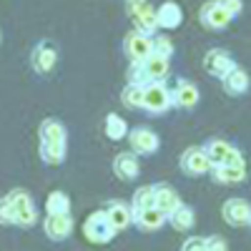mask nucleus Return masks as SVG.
I'll return each mask as SVG.
<instances>
[{
	"instance_id": "f257e3e1",
	"label": "nucleus",
	"mask_w": 251,
	"mask_h": 251,
	"mask_svg": "<svg viewBox=\"0 0 251 251\" xmlns=\"http://www.w3.org/2000/svg\"><path fill=\"white\" fill-rule=\"evenodd\" d=\"M126 75H128V83H136V86L163 83V78L169 75V60H163L158 55H149L138 63H131V68Z\"/></svg>"
},
{
	"instance_id": "f03ea898",
	"label": "nucleus",
	"mask_w": 251,
	"mask_h": 251,
	"mask_svg": "<svg viewBox=\"0 0 251 251\" xmlns=\"http://www.w3.org/2000/svg\"><path fill=\"white\" fill-rule=\"evenodd\" d=\"M10 199V206H13V224L15 226H33L38 221V208L33 203V196L28 191H23V188H15V191L8 194Z\"/></svg>"
},
{
	"instance_id": "7ed1b4c3",
	"label": "nucleus",
	"mask_w": 251,
	"mask_h": 251,
	"mask_svg": "<svg viewBox=\"0 0 251 251\" xmlns=\"http://www.w3.org/2000/svg\"><path fill=\"white\" fill-rule=\"evenodd\" d=\"M126 13H128L131 20L136 23V33H141L146 38H153L158 25H156V8L151 3H141V0L126 3Z\"/></svg>"
},
{
	"instance_id": "20e7f679",
	"label": "nucleus",
	"mask_w": 251,
	"mask_h": 251,
	"mask_svg": "<svg viewBox=\"0 0 251 251\" xmlns=\"http://www.w3.org/2000/svg\"><path fill=\"white\" fill-rule=\"evenodd\" d=\"M83 236L91 244H108L116 236V228L111 226L106 211H93L86 221H83Z\"/></svg>"
},
{
	"instance_id": "39448f33",
	"label": "nucleus",
	"mask_w": 251,
	"mask_h": 251,
	"mask_svg": "<svg viewBox=\"0 0 251 251\" xmlns=\"http://www.w3.org/2000/svg\"><path fill=\"white\" fill-rule=\"evenodd\" d=\"M171 108V91L163 83H149L143 86V111L151 116H161Z\"/></svg>"
},
{
	"instance_id": "423d86ee",
	"label": "nucleus",
	"mask_w": 251,
	"mask_h": 251,
	"mask_svg": "<svg viewBox=\"0 0 251 251\" xmlns=\"http://www.w3.org/2000/svg\"><path fill=\"white\" fill-rule=\"evenodd\" d=\"M55 63H58L55 46L50 43V40H38V43L33 46V50H30V66H33V71L40 73V75H48L55 68Z\"/></svg>"
},
{
	"instance_id": "0eeeda50",
	"label": "nucleus",
	"mask_w": 251,
	"mask_h": 251,
	"mask_svg": "<svg viewBox=\"0 0 251 251\" xmlns=\"http://www.w3.org/2000/svg\"><path fill=\"white\" fill-rule=\"evenodd\" d=\"M128 143H131V153L133 156H151L158 151V136L151 131V128H146V126H136V128L128 131Z\"/></svg>"
},
{
	"instance_id": "6e6552de",
	"label": "nucleus",
	"mask_w": 251,
	"mask_h": 251,
	"mask_svg": "<svg viewBox=\"0 0 251 251\" xmlns=\"http://www.w3.org/2000/svg\"><path fill=\"white\" fill-rule=\"evenodd\" d=\"M178 166L186 176H206L211 171V163H208L206 153L201 146H191V149H186L178 158Z\"/></svg>"
},
{
	"instance_id": "1a4fd4ad",
	"label": "nucleus",
	"mask_w": 251,
	"mask_h": 251,
	"mask_svg": "<svg viewBox=\"0 0 251 251\" xmlns=\"http://www.w3.org/2000/svg\"><path fill=\"white\" fill-rule=\"evenodd\" d=\"M199 88H196V83L191 80H186V78H178L176 80V86L171 91V106L181 108V111H191L196 103H199Z\"/></svg>"
},
{
	"instance_id": "9d476101",
	"label": "nucleus",
	"mask_w": 251,
	"mask_h": 251,
	"mask_svg": "<svg viewBox=\"0 0 251 251\" xmlns=\"http://www.w3.org/2000/svg\"><path fill=\"white\" fill-rule=\"evenodd\" d=\"M221 216L228 226H249L251 224V208L246 199H228L221 206Z\"/></svg>"
},
{
	"instance_id": "9b49d317",
	"label": "nucleus",
	"mask_w": 251,
	"mask_h": 251,
	"mask_svg": "<svg viewBox=\"0 0 251 251\" xmlns=\"http://www.w3.org/2000/svg\"><path fill=\"white\" fill-rule=\"evenodd\" d=\"M234 66H236V60L231 58V53L224 50V48H211V50L203 55V68H206V73H211V75H216V78H224Z\"/></svg>"
},
{
	"instance_id": "f8f14e48",
	"label": "nucleus",
	"mask_w": 251,
	"mask_h": 251,
	"mask_svg": "<svg viewBox=\"0 0 251 251\" xmlns=\"http://www.w3.org/2000/svg\"><path fill=\"white\" fill-rule=\"evenodd\" d=\"M178 206H181V196L176 194V188H171L169 183H153V208H158L169 219Z\"/></svg>"
},
{
	"instance_id": "ddd939ff",
	"label": "nucleus",
	"mask_w": 251,
	"mask_h": 251,
	"mask_svg": "<svg viewBox=\"0 0 251 251\" xmlns=\"http://www.w3.org/2000/svg\"><path fill=\"white\" fill-rule=\"evenodd\" d=\"M123 53L131 58V63H138L143 58H149L151 55V38H146V35H141L136 30L126 33V38H123Z\"/></svg>"
},
{
	"instance_id": "4468645a",
	"label": "nucleus",
	"mask_w": 251,
	"mask_h": 251,
	"mask_svg": "<svg viewBox=\"0 0 251 251\" xmlns=\"http://www.w3.org/2000/svg\"><path fill=\"white\" fill-rule=\"evenodd\" d=\"M199 18H201L203 28H211V30H221L231 23L228 13L224 10V3H203L199 10Z\"/></svg>"
},
{
	"instance_id": "2eb2a0df",
	"label": "nucleus",
	"mask_w": 251,
	"mask_h": 251,
	"mask_svg": "<svg viewBox=\"0 0 251 251\" xmlns=\"http://www.w3.org/2000/svg\"><path fill=\"white\" fill-rule=\"evenodd\" d=\"M43 231L50 241H66L73 234V216L63 214V216H48L43 221Z\"/></svg>"
},
{
	"instance_id": "dca6fc26",
	"label": "nucleus",
	"mask_w": 251,
	"mask_h": 251,
	"mask_svg": "<svg viewBox=\"0 0 251 251\" xmlns=\"http://www.w3.org/2000/svg\"><path fill=\"white\" fill-rule=\"evenodd\" d=\"M138 231H158V228L166 226V216L158 211V208H143V211H133V221H131Z\"/></svg>"
},
{
	"instance_id": "f3484780",
	"label": "nucleus",
	"mask_w": 251,
	"mask_h": 251,
	"mask_svg": "<svg viewBox=\"0 0 251 251\" xmlns=\"http://www.w3.org/2000/svg\"><path fill=\"white\" fill-rule=\"evenodd\" d=\"M38 136H40V143H60L66 146V138H68V131L58 118H43L38 126Z\"/></svg>"
},
{
	"instance_id": "a211bd4d",
	"label": "nucleus",
	"mask_w": 251,
	"mask_h": 251,
	"mask_svg": "<svg viewBox=\"0 0 251 251\" xmlns=\"http://www.w3.org/2000/svg\"><path fill=\"white\" fill-rule=\"evenodd\" d=\"M183 20V10L178 3H163L156 8V25L163 30H176Z\"/></svg>"
},
{
	"instance_id": "6ab92c4d",
	"label": "nucleus",
	"mask_w": 251,
	"mask_h": 251,
	"mask_svg": "<svg viewBox=\"0 0 251 251\" xmlns=\"http://www.w3.org/2000/svg\"><path fill=\"white\" fill-rule=\"evenodd\" d=\"M113 174H116L121 181H133V178L141 174L138 156H133L131 151L118 153V156H116V161H113Z\"/></svg>"
},
{
	"instance_id": "aec40b11",
	"label": "nucleus",
	"mask_w": 251,
	"mask_h": 251,
	"mask_svg": "<svg viewBox=\"0 0 251 251\" xmlns=\"http://www.w3.org/2000/svg\"><path fill=\"white\" fill-rule=\"evenodd\" d=\"M201 149H203V153H206L208 163H211V169H214V166L226 163V158L236 151L231 143H226V141H221V138H211V141H206V143L201 146Z\"/></svg>"
},
{
	"instance_id": "412c9836",
	"label": "nucleus",
	"mask_w": 251,
	"mask_h": 251,
	"mask_svg": "<svg viewBox=\"0 0 251 251\" xmlns=\"http://www.w3.org/2000/svg\"><path fill=\"white\" fill-rule=\"evenodd\" d=\"M221 86H224V91L228 96H244L249 91V75H246V71L241 66H234L221 78Z\"/></svg>"
},
{
	"instance_id": "4be33fe9",
	"label": "nucleus",
	"mask_w": 251,
	"mask_h": 251,
	"mask_svg": "<svg viewBox=\"0 0 251 251\" xmlns=\"http://www.w3.org/2000/svg\"><path fill=\"white\" fill-rule=\"evenodd\" d=\"M106 216H108L111 226L116 228V234H118V231H123V228L133 221V211H131V206H126L123 201H111V203H108V208H106Z\"/></svg>"
},
{
	"instance_id": "5701e85b",
	"label": "nucleus",
	"mask_w": 251,
	"mask_h": 251,
	"mask_svg": "<svg viewBox=\"0 0 251 251\" xmlns=\"http://www.w3.org/2000/svg\"><path fill=\"white\" fill-rule=\"evenodd\" d=\"M211 176L216 183H241L246 176V166H214Z\"/></svg>"
},
{
	"instance_id": "b1692460",
	"label": "nucleus",
	"mask_w": 251,
	"mask_h": 251,
	"mask_svg": "<svg viewBox=\"0 0 251 251\" xmlns=\"http://www.w3.org/2000/svg\"><path fill=\"white\" fill-rule=\"evenodd\" d=\"M171 221V226L176 228V231H188L194 224H196V214H194V208L191 206H186V203H181L176 211L166 219V224Z\"/></svg>"
},
{
	"instance_id": "393cba45",
	"label": "nucleus",
	"mask_w": 251,
	"mask_h": 251,
	"mask_svg": "<svg viewBox=\"0 0 251 251\" xmlns=\"http://www.w3.org/2000/svg\"><path fill=\"white\" fill-rule=\"evenodd\" d=\"M46 211H48V216L71 214V199H68V194H63V191H50L48 199H46Z\"/></svg>"
},
{
	"instance_id": "a878e982",
	"label": "nucleus",
	"mask_w": 251,
	"mask_h": 251,
	"mask_svg": "<svg viewBox=\"0 0 251 251\" xmlns=\"http://www.w3.org/2000/svg\"><path fill=\"white\" fill-rule=\"evenodd\" d=\"M38 153L48 166H60L63 158H66V146H60V143H40Z\"/></svg>"
},
{
	"instance_id": "bb28decb",
	"label": "nucleus",
	"mask_w": 251,
	"mask_h": 251,
	"mask_svg": "<svg viewBox=\"0 0 251 251\" xmlns=\"http://www.w3.org/2000/svg\"><path fill=\"white\" fill-rule=\"evenodd\" d=\"M106 136L111 138V141H121V138H126L128 136V123H126L118 113H108L106 116Z\"/></svg>"
},
{
	"instance_id": "cd10ccee",
	"label": "nucleus",
	"mask_w": 251,
	"mask_h": 251,
	"mask_svg": "<svg viewBox=\"0 0 251 251\" xmlns=\"http://www.w3.org/2000/svg\"><path fill=\"white\" fill-rule=\"evenodd\" d=\"M121 103L126 108H143V86L126 83L123 91H121Z\"/></svg>"
},
{
	"instance_id": "c85d7f7f",
	"label": "nucleus",
	"mask_w": 251,
	"mask_h": 251,
	"mask_svg": "<svg viewBox=\"0 0 251 251\" xmlns=\"http://www.w3.org/2000/svg\"><path fill=\"white\" fill-rule=\"evenodd\" d=\"M143 208H153V183L149 186H138L133 201H131V211H143Z\"/></svg>"
},
{
	"instance_id": "c756f323",
	"label": "nucleus",
	"mask_w": 251,
	"mask_h": 251,
	"mask_svg": "<svg viewBox=\"0 0 251 251\" xmlns=\"http://www.w3.org/2000/svg\"><path fill=\"white\" fill-rule=\"evenodd\" d=\"M174 53H176V48H174V43L166 35H153L151 38V55H158L163 60H169Z\"/></svg>"
},
{
	"instance_id": "7c9ffc66",
	"label": "nucleus",
	"mask_w": 251,
	"mask_h": 251,
	"mask_svg": "<svg viewBox=\"0 0 251 251\" xmlns=\"http://www.w3.org/2000/svg\"><path fill=\"white\" fill-rule=\"evenodd\" d=\"M13 224V206H10V199L3 196L0 199V226H10Z\"/></svg>"
},
{
	"instance_id": "2f4dec72",
	"label": "nucleus",
	"mask_w": 251,
	"mask_h": 251,
	"mask_svg": "<svg viewBox=\"0 0 251 251\" xmlns=\"http://www.w3.org/2000/svg\"><path fill=\"white\" fill-rule=\"evenodd\" d=\"M181 251H206V236H188Z\"/></svg>"
},
{
	"instance_id": "473e14b6",
	"label": "nucleus",
	"mask_w": 251,
	"mask_h": 251,
	"mask_svg": "<svg viewBox=\"0 0 251 251\" xmlns=\"http://www.w3.org/2000/svg\"><path fill=\"white\" fill-rule=\"evenodd\" d=\"M206 251H228V244L224 236H206Z\"/></svg>"
},
{
	"instance_id": "72a5a7b5",
	"label": "nucleus",
	"mask_w": 251,
	"mask_h": 251,
	"mask_svg": "<svg viewBox=\"0 0 251 251\" xmlns=\"http://www.w3.org/2000/svg\"><path fill=\"white\" fill-rule=\"evenodd\" d=\"M221 3H224V10L228 13V18H236L241 10H244V5H241V0H221Z\"/></svg>"
}]
</instances>
